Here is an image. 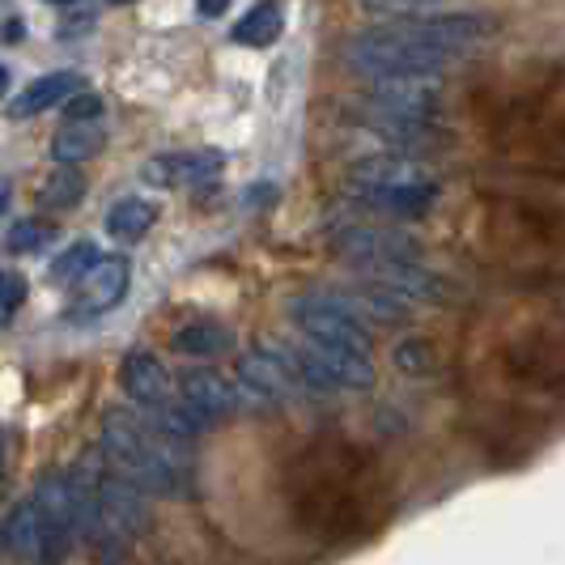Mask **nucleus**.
<instances>
[{
	"mask_svg": "<svg viewBox=\"0 0 565 565\" xmlns=\"http://www.w3.org/2000/svg\"><path fill=\"white\" fill-rule=\"evenodd\" d=\"M459 374L484 443L527 447L565 413V307L523 294L481 311Z\"/></svg>",
	"mask_w": 565,
	"mask_h": 565,
	"instance_id": "obj_1",
	"label": "nucleus"
},
{
	"mask_svg": "<svg viewBox=\"0 0 565 565\" xmlns=\"http://www.w3.org/2000/svg\"><path fill=\"white\" fill-rule=\"evenodd\" d=\"M281 489L294 523L319 544H358L396 510L387 463L344 434L307 438L285 459Z\"/></svg>",
	"mask_w": 565,
	"mask_h": 565,
	"instance_id": "obj_2",
	"label": "nucleus"
},
{
	"mask_svg": "<svg viewBox=\"0 0 565 565\" xmlns=\"http://www.w3.org/2000/svg\"><path fill=\"white\" fill-rule=\"evenodd\" d=\"M468 119L502 167L565 188V60H519L477 77Z\"/></svg>",
	"mask_w": 565,
	"mask_h": 565,
	"instance_id": "obj_3",
	"label": "nucleus"
},
{
	"mask_svg": "<svg viewBox=\"0 0 565 565\" xmlns=\"http://www.w3.org/2000/svg\"><path fill=\"white\" fill-rule=\"evenodd\" d=\"M459 234L484 268L523 294L544 298L565 289V200L527 188H477Z\"/></svg>",
	"mask_w": 565,
	"mask_h": 565,
	"instance_id": "obj_4",
	"label": "nucleus"
},
{
	"mask_svg": "<svg viewBox=\"0 0 565 565\" xmlns=\"http://www.w3.org/2000/svg\"><path fill=\"white\" fill-rule=\"evenodd\" d=\"M94 451L115 477L137 484L145 498H192L196 493L192 447L162 434L141 408H111L103 417V434Z\"/></svg>",
	"mask_w": 565,
	"mask_h": 565,
	"instance_id": "obj_5",
	"label": "nucleus"
},
{
	"mask_svg": "<svg viewBox=\"0 0 565 565\" xmlns=\"http://www.w3.org/2000/svg\"><path fill=\"white\" fill-rule=\"evenodd\" d=\"M332 252L374 277V285L392 289L408 307H438L455 294V285L425 264V252L417 238L404 230H392L383 222H344L332 230Z\"/></svg>",
	"mask_w": 565,
	"mask_h": 565,
	"instance_id": "obj_6",
	"label": "nucleus"
},
{
	"mask_svg": "<svg viewBox=\"0 0 565 565\" xmlns=\"http://www.w3.org/2000/svg\"><path fill=\"white\" fill-rule=\"evenodd\" d=\"M82 481V527L77 540L89 548L94 565H124L137 540L149 532V498L137 484L115 477L98 459V451L85 455L73 468Z\"/></svg>",
	"mask_w": 565,
	"mask_h": 565,
	"instance_id": "obj_7",
	"label": "nucleus"
},
{
	"mask_svg": "<svg viewBox=\"0 0 565 565\" xmlns=\"http://www.w3.org/2000/svg\"><path fill=\"white\" fill-rule=\"evenodd\" d=\"M349 115L370 137L392 145V153L399 158L434 153L451 141L443 124V89L434 82L374 85L366 98H353Z\"/></svg>",
	"mask_w": 565,
	"mask_h": 565,
	"instance_id": "obj_8",
	"label": "nucleus"
},
{
	"mask_svg": "<svg viewBox=\"0 0 565 565\" xmlns=\"http://www.w3.org/2000/svg\"><path fill=\"white\" fill-rule=\"evenodd\" d=\"M340 60L349 73L366 77L374 85H399V82H438L447 68H455L463 52L425 34L417 26H370L344 39Z\"/></svg>",
	"mask_w": 565,
	"mask_h": 565,
	"instance_id": "obj_9",
	"label": "nucleus"
},
{
	"mask_svg": "<svg viewBox=\"0 0 565 565\" xmlns=\"http://www.w3.org/2000/svg\"><path fill=\"white\" fill-rule=\"evenodd\" d=\"M349 196L358 209L387 222H422L438 209L443 183L434 170H425L417 158L379 153L349 170Z\"/></svg>",
	"mask_w": 565,
	"mask_h": 565,
	"instance_id": "obj_10",
	"label": "nucleus"
},
{
	"mask_svg": "<svg viewBox=\"0 0 565 565\" xmlns=\"http://www.w3.org/2000/svg\"><path fill=\"white\" fill-rule=\"evenodd\" d=\"M289 319L294 328L302 332L307 344H319V349H358V353H370L374 344V328H370L362 311L353 307L349 294H302L289 302Z\"/></svg>",
	"mask_w": 565,
	"mask_h": 565,
	"instance_id": "obj_11",
	"label": "nucleus"
},
{
	"mask_svg": "<svg viewBox=\"0 0 565 565\" xmlns=\"http://www.w3.org/2000/svg\"><path fill=\"white\" fill-rule=\"evenodd\" d=\"M39 507V557L34 565H64L82 527V481L77 472H47L30 493Z\"/></svg>",
	"mask_w": 565,
	"mask_h": 565,
	"instance_id": "obj_12",
	"label": "nucleus"
},
{
	"mask_svg": "<svg viewBox=\"0 0 565 565\" xmlns=\"http://www.w3.org/2000/svg\"><path fill=\"white\" fill-rule=\"evenodd\" d=\"M366 13L374 22L387 26H417L443 43H451L459 52L477 47L481 39H489L493 30V13L481 9H447V4H366Z\"/></svg>",
	"mask_w": 565,
	"mask_h": 565,
	"instance_id": "obj_13",
	"label": "nucleus"
},
{
	"mask_svg": "<svg viewBox=\"0 0 565 565\" xmlns=\"http://www.w3.org/2000/svg\"><path fill=\"white\" fill-rule=\"evenodd\" d=\"M234 387L255 408H273V404H285V399L307 396L302 383H298V374H294V362H289V349L285 344H259L252 353H243Z\"/></svg>",
	"mask_w": 565,
	"mask_h": 565,
	"instance_id": "obj_14",
	"label": "nucleus"
},
{
	"mask_svg": "<svg viewBox=\"0 0 565 565\" xmlns=\"http://www.w3.org/2000/svg\"><path fill=\"white\" fill-rule=\"evenodd\" d=\"M174 399H179L204 429H213L217 422L234 417L238 408H247V399L234 387V379H226V374H217V370H209V366L183 370V374L174 379Z\"/></svg>",
	"mask_w": 565,
	"mask_h": 565,
	"instance_id": "obj_15",
	"label": "nucleus"
},
{
	"mask_svg": "<svg viewBox=\"0 0 565 565\" xmlns=\"http://www.w3.org/2000/svg\"><path fill=\"white\" fill-rule=\"evenodd\" d=\"M128 285H132V264L128 255H98V264L77 281V302L68 319L73 323H89L98 315L115 311L124 298H128Z\"/></svg>",
	"mask_w": 565,
	"mask_h": 565,
	"instance_id": "obj_16",
	"label": "nucleus"
},
{
	"mask_svg": "<svg viewBox=\"0 0 565 565\" xmlns=\"http://www.w3.org/2000/svg\"><path fill=\"white\" fill-rule=\"evenodd\" d=\"M226 158L217 149H167L145 162V183L167 192H196L204 183H217Z\"/></svg>",
	"mask_w": 565,
	"mask_h": 565,
	"instance_id": "obj_17",
	"label": "nucleus"
},
{
	"mask_svg": "<svg viewBox=\"0 0 565 565\" xmlns=\"http://www.w3.org/2000/svg\"><path fill=\"white\" fill-rule=\"evenodd\" d=\"M119 387H124V396L132 399V408H141V413H158V408L174 404V379L162 366V358L149 353V349H137V353L124 358Z\"/></svg>",
	"mask_w": 565,
	"mask_h": 565,
	"instance_id": "obj_18",
	"label": "nucleus"
},
{
	"mask_svg": "<svg viewBox=\"0 0 565 565\" xmlns=\"http://www.w3.org/2000/svg\"><path fill=\"white\" fill-rule=\"evenodd\" d=\"M73 94H82V77L77 73H43V77H34V82L9 103V115L13 119H30V115H43L52 111V107H64Z\"/></svg>",
	"mask_w": 565,
	"mask_h": 565,
	"instance_id": "obj_19",
	"label": "nucleus"
},
{
	"mask_svg": "<svg viewBox=\"0 0 565 565\" xmlns=\"http://www.w3.org/2000/svg\"><path fill=\"white\" fill-rule=\"evenodd\" d=\"M103 149H107V124H64L52 137V158H56V167L68 170L98 158Z\"/></svg>",
	"mask_w": 565,
	"mask_h": 565,
	"instance_id": "obj_20",
	"label": "nucleus"
},
{
	"mask_svg": "<svg viewBox=\"0 0 565 565\" xmlns=\"http://www.w3.org/2000/svg\"><path fill=\"white\" fill-rule=\"evenodd\" d=\"M0 548L18 565L39 557V507H34V498H22L18 507L9 510V519L0 527Z\"/></svg>",
	"mask_w": 565,
	"mask_h": 565,
	"instance_id": "obj_21",
	"label": "nucleus"
},
{
	"mask_svg": "<svg viewBox=\"0 0 565 565\" xmlns=\"http://www.w3.org/2000/svg\"><path fill=\"white\" fill-rule=\"evenodd\" d=\"M158 226V204L149 196H124L107 213V234L119 243H141L149 230Z\"/></svg>",
	"mask_w": 565,
	"mask_h": 565,
	"instance_id": "obj_22",
	"label": "nucleus"
},
{
	"mask_svg": "<svg viewBox=\"0 0 565 565\" xmlns=\"http://www.w3.org/2000/svg\"><path fill=\"white\" fill-rule=\"evenodd\" d=\"M179 353H188V358H222L234 349V337H230L226 323H217V319H192V323H183L174 340H170Z\"/></svg>",
	"mask_w": 565,
	"mask_h": 565,
	"instance_id": "obj_23",
	"label": "nucleus"
},
{
	"mask_svg": "<svg viewBox=\"0 0 565 565\" xmlns=\"http://www.w3.org/2000/svg\"><path fill=\"white\" fill-rule=\"evenodd\" d=\"M285 30V9L281 4H252L234 30H230V39L238 43V47H273L277 39H281Z\"/></svg>",
	"mask_w": 565,
	"mask_h": 565,
	"instance_id": "obj_24",
	"label": "nucleus"
},
{
	"mask_svg": "<svg viewBox=\"0 0 565 565\" xmlns=\"http://www.w3.org/2000/svg\"><path fill=\"white\" fill-rule=\"evenodd\" d=\"M85 192H89V183H85L82 170L60 167V170H52V174H47V183H43L39 200H43L52 213H73V209H82Z\"/></svg>",
	"mask_w": 565,
	"mask_h": 565,
	"instance_id": "obj_25",
	"label": "nucleus"
},
{
	"mask_svg": "<svg viewBox=\"0 0 565 565\" xmlns=\"http://www.w3.org/2000/svg\"><path fill=\"white\" fill-rule=\"evenodd\" d=\"M52 238H56V226H52V222H43V217H22V222H13L4 247L13 255H34V252H43Z\"/></svg>",
	"mask_w": 565,
	"mask_h": 565,
	"instance_id": "obj_26",
	"label": "nucleus"
},
{
	"mask_svg": "<svg viewBox=\"0 0 565 565\" xmlns=\"http://www.w3.org/2000/svg\"><path fill=\"white\" fill-rule=\"evenodd\" d=\"M98 247L94 243H73L68 252H60L56 259H52V281H60V285H77L98 264Z\"/></svg>",
	"mask_w": 565,
	"mask_h": 565,
	"instance_id": "obj_27",
	"label": "nucleus"
},
{
	"mask_svg": "<svg viewBox=\"0 0 565 565\" xmlns=\"http://www.w3.org/2000/svg\"><path fill=\"white\" fill-rule=\"evenodd\" d=\"M98 9L94 4H73V9H64L60 13V26H56V39L60 43H73V39H85V34H94L98 26Z\"/></svg>",
	"mask_w": 565,
	"mask_h": 565,
	"instance_id": "obj_28",
	"label": "nucleus"
},
{
	"mask_svg": "<svg viewBox=\"0 0 565 565\" xmlns=\"http://www.w3.org/2000/svg\"><path fill=\"white\" fill-rule=\"evenodd\" d=\"M60 111H64V124H103V119H107V103H103L98 94H85L82 89V94H73Z\"/></svg>",
	"mask_w": 565,
	"mask_h": 565,
	"instance_id": "obj_29",
	"label": "nucleus"
},
{
	"mask_svg": "<svg viewBox=\"0 0 565 565\" xmlns=\"http://www.w3.org/2000/svg\"><path fill=\"white\" fill-rule=\"evenodd\" d=\"M22 302H26V277L13 268H0V323L13 319Z\"/></svg>",
	"mask_w": 565,
	"mask_h": 565,
	"instance_id": "obj_30",
	"label": "nucleus"
},
{
	"mask_svg": "<svg viewBox=\"0 0 565 565\" xmlns=\"http://www.w3.org/2000/svg\"><path fill=\"white\" fill-rule=\"evenodd\" d=\"M9 204H13V179L0 174V213H9Z\"/></svg>",
	"mask_w": 565,
	"mask_h": 565,
	"instance_id": "obj_31",
	"label": "nucleus"
},
{
	"mask_svg": "<svg viewBox=\"0 0 565 565\" xmlns=\"http://www.w3.org/2000/svg\"><path fill=\"white\" fill-rule=\"evenodd\" d=\"M4 472H9V434L0 429V481H4Z\"/></svg>",
	"mask_w": 565,
	"mask_h": 565,
	"instance_id": "obj_32",
	"label": "nucleus"
},
{
	"mask_svg": "<svg viewBox=\"0 0 565 565\" xmlns=\"http://www.w3.org/2000/svg\"><path fill=\"white\" fill-rule=\"evenodd\" d=\"M200 13H204V18H222V13H226V4H200Z\"/></svg>",
	"mask_w": 565,
	"mask_h": 565,
	"instance_id": "obj_33",
	"label": "nucleus"
},
{
	"mask_svg": "<svg viewBox=\"0 0 565 565\" xmlns=\"http://www.w3.org/2000/svg\"><path fill=\"white\" fill-rule=\"evenodd\" d=\"M4 89H9V68L0 64V94H4Z\"/></svg>",
	"mask_w": 565,
	"mask_h": 565,
	"instance_id": "obj_34",
	"label": "nucleus"
}]
</instances>
